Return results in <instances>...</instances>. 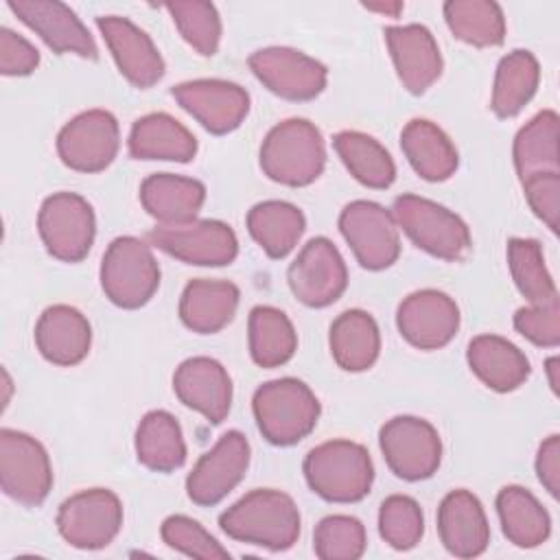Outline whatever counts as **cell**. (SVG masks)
Instances as JSON below:
<instances>
[{
    "label": "cell",
    "instance_id": "obj_8",
    "mask_svg": "<svg viewBox=\"0 0 560 560\" xmlns=\"http://www.w3.org/2000/svg\"><path fill=\"white\" fill-rule=\"evenodd\" d=\"M0 486L9 499L26 508L46 501L52 488V466L39 440L24 431L0 429Z\"/></svg>",
    "mask_w": 560,
    "mask_h": 560
},
{
    "label": "cell",
    "instance_id": "obj_16",
    "mask_svg": "<svg viewBox=\"0 0 560 560\" xmlns=\"http://www.w3.org/2000/svg\"><path fill=\"white\" fill-rule=\"evenodd\" d=\"M247 468L249 442L241 431L232 429L197 459L186 477V494L201 508L217 505L243 481Z\"/></svg>",
    "mask_w": 560,
    "mask_h": 560
},
{
    "label": "cell",
    "instance_id": "obj_11",
    "mask_svg": "<svg viewBox=\"0 0 560 560\" xmlns=\"http://www.w3.org/2000/svg\"><path fill=\"white\" fill-rule=\"evenodd\" d=\"M122 527V503L107 488L81 490L57 510L61 538L77 549H103Z\"/></svg>",
    "mask_w": 560,
    "mask_h": 560
},
{
    "label": "cell",
    "instance_id": "obj_5",
    "mask_svg": "<svg viewBox=\"0 0 560 560\" xmlns=\"http://www.w3.org/2000/svg\"><path fill=\"white\" fill-rule=\"evenodd\" d=\"M392 214L409 241L435 258L462 260L472 245L470 230L462 217L420 195L396 197Z\"/></svg>",
    "mask_w": 560,
    "mask_h": 560
},
{
    "label": "cell",
    "instance_id": "obj_13",
    "mask_svg": "<svg viewBox=\"0 0 560 560\" xmlns=\"http://www.w3.org/2000/svg\"><path fill=\"white\" fill-rule=\"evenodd\" d=\"M287 282L298 302L311 308H324L343 295L348 267L332 241L315 236L289 265Z\"/></svg>",
    "mask_w": 560,
    "mask_h": 560
},
{
    "label": "cell",
    "instance_id": "obj_15",
    "mask_svg": "<svg viewBox=\"0 0 560 560\" xmlns=\"http://www.w3.org/2000/svg\"><path fill=\"white\" fill-rule=\"evenodd\" d=\"M249 70L276 96L287 101H313L328 81L322 61L289 46H269L249 55Z\"/></svg>",
    "mask_w": 560,
    "mask_h": 560
},
{
    "label": "cell",
    "instance_id": "obj_26",
    "mask_svg": "<svg viewBox=\"0 0 560 560\" xmlns=\"http://www.w3.org/2000/svg\"><path fill=\"white\" fill-rule=\"evenodd\" d=\"M466 361L472 374L499 394L518 389L532 372L525 352L499 335H477L470 339Z\"/></svg>",
    "mask_w": 560,
    "mask_h": 560
},
{
    "label": "cell",
    "instance_id": "obj_21",
    "mask_svg": "<svg viewBox=\"0 0 560 560\" xmlns=\"http://www.w3.org/2000/svg\"><path fill=\"white\" fill-rule=\"evenodd\" d=\"M385 42L396 74L411 94H424L442 74L444 61L433 33L422 24L387 26Z\"/></svg>",
    "mask_w": 560,
    "mask_h": 560
},
{
    "label": "cell",
    "instance_id": "obj_10",
    "mask_svg": "<svg viewBox=\"0 0 560 560\" xmlns=\"http://www.w3.org/2000/svg\"><path fill=\"white\" fill-rule=\"evenodd\" d=\"M339 232L368 271L392 267L400 256V234L392 210L376 201H350L339 214Z\"/></svg>",
    "mask_w": 560,
    "mask_h": 560
},
{
    "label": "cell",
    "instance_id": "obj_2",
    "mask_svg": "<svg viewBox=\"0 0 560 560\" xmlns=\"http://www.w3.org/2000/svg\"><path fill=\"white\" fill-rule=\"evenodd\" d=\"M302 470L308 488L330 503H357L368 497L374 481L368 448L352 440H328L311 448Z\"/></svg>",
    "mask_w": 560,
    "mask_h": 560
},
{
    "label": "cell",
    "instance_id": "obj_29",
    "mask_svg": "<svg viewBox=\"0 0 560 560\" xmlns=\"http://www.w3.org/2000/svg\"><path fill=\"white\" fill-rule=\"evenodd\" d=\"M400 149L411 168L427 182L448 179L459 164L451 138L427 118H413L402 127Z\"/></svg>",
    "mask_w": 560,
    "mask_h": 560
},
{
    "label": "cell",
    "instance_id": "obj_14",
    "mask_svg": "<svg viewBox=\"0 0 560 560\" xmlns=\"http://www.w3.org/2000/svg\"><path fill=\"white\" fill-rule=\"evenodd\" d=\"M120 147L118 120L107 109H88L68 120L57 133L61 162L79 173L105 171Z\"/></svg>",
    "mask_w": 560,
    "mask_h": 560
},
{
    "label": "cell",
    "instance_id": "obj_28",
    "mask_svg": "<svg viewBox=\"0 0 560 560\" xmlns=\"http://www.w3.org/2000/svg\"><path fill=\"white\" fill-rule=\"evenodd\" d=\"M129 155L136 160L190 162L197 153V138L171 114L153 112L138 118L129 131Z\"/></svg>",
    "mask_w": 560,
    "mask_h": 560
},
{
    "label": "cell",
    "instance_id": "obj_18",
    "mask_svg": "<svg viewBox=\"0 0 560 560\" xmlns=\"http://www.w3.org/2000/svg\"><path fill=\"white\" fill-rule=\"evenodd\" d=\"M396 326L413 348L440 350L459 330V306L444 291L420 289L398 304Z\"/></svg>",
    "mask_w": 560,
    "mask_h": 560
},
{
    "label": "cell",
    "instance_id": "obj_38",
    "mask_svg": "<svg viewBox=\"0 0 560 560\" xmlns=\"http://www.w3.org/2000/svg\"><path fill=\"white\" fill-rule=\"evenodd\" d=\"M442 11L448 31L470 46L492 48L505 39V15L492 0H448Z\"/></svg>",
    "mask_w": 560,
    "mask_h": 560
},
{
    "label": "cell",
    "instance_id": "obj_9",
    "mask_svg": "<svg viewBox=\"0 0 560 560\" xmlns=\"http://www.w3.org/2000/svg\"><path fill=\"white\" fill-rule=\"evenodd\" d=\"M381 453L389 470L405 481H422L435 475L442 462L438 429L424 418L396 416L378 431Z\"/></svg>",
    "mask_w": 560,
    "mask_h": 560
},
{
    "label": "cell",
    "instance_id": "obj_12",
    "mask_svg": "<svg viewBox=\"0 0 560 560\" xmlns=\"http://www.w3.org/2000/svg\"><path fill=\"white\" fill-rule=\"evenodd\" d=\"M149 245L199 267L230 265L238 254L234 230L217 219H195L182 225H158L149 234Z\"/></svg>",
    "mask_w": 560,
    "mask_h": 560
},
{
    "label": "cell",
    "instance_id": "obj_36",
    "mask_svg": "<svg viewBox=\"0 0 560 560\" xmlns=\"http://www.w3.org/2000/svg\"><path fill=\"white\" fill-rule=\"evenodd\" d=\"M540 83L538 59L529 50L508 52L494 72L490 107L499 118L516 116L536 94Z\"/></svg>",
    "mask_w": 560,
    "mask_h": 560
},
{
    "label": "cell",
    "instance_id": "obj_44",
    "mask_svg": "<svg viewBox=\"0 0 560 560\" xmlns=\"http://www.w3.org/2000/svg\"><path fill=\"white\" fill-rule=\"evenodd\" d=\"M514 328L540 348H556L560 343V304H529L514 313Z\"/></svg>",
    "mask_w": 560,
    "mask_h": 560
},
{
    "label": "cell",
    "instance_id": "obj_6",
    "mask_svg": "<svg viewBox=\"0 0 560 560\" xmlns=\"http://www.w3.org/2000/svg\"><path fill=\"white\" fill-rule=\"evenodd\" d=\"M101 287L120 308L144 306L160 287V265L151 245L136 236L114 238L101 260Z\"/></svg>",
    "mask_w": 560,
    "mask_h": 560
},
{
    "label": "cell",
    "instance_id": "obj_30",
    "mask_svg": "<svg viewBox=\"0 0 560 560\" xmlns=\"http://www.w3.org/2000/svg\"><path fill=\"white\" fill-rule=\"evenodd\" d=\"M328 343L330 354L341 370L365 372L376 363L381 352L378 324L361 308L343 311L330 324Z\"/></svg>",
    "mask_w": 560,
    "mask_h": 560
},
{
    "label": "cell",
    "instance_id": "obj_20",
    "mask_svg": "<svg viewBox=\"0 0 560 560\" xmlns=\"http://www.w3.org/2000/svg\"><path fill=\"white\" fill-rule=\"evenodd\" d=\"M96 26L120 70V74L140 90L155 85L164 72V59L153 39L136 26L131 20L120 15H101Z\"/></svg>",
    "mask_w": 560,
    "mask_h": 560
},
{
    "label": "cell",
    "instance_id": "obj_33",
    "mask_svg": "<svg viewBox=\"0 0 560 560\" xmlns=\"http://www.w3.org/2000/svg\"><path fill=\"white\" fill-rule=\"evenodd\" d=\"M497 514L505 538L516 547H538L551 534V518L547 510L523 486H505L499 490Z\"/></svg>",
    "mask_w": 560,
    "mask_h": 560
},
{
    "label": "cell",
    "instance_id": "obj_19",
    "mask_svg": "<svg viewBox=\"0 0 560 560\" xmlns=\"http://www.w3.org/2000/svg\"><path fill=\"white\" fill-rule=\"evenodd\" d=\"M7 7L57 55L72 52L83 59L98 57L90 31L68 4L57 0H9Z\"/></svg>",
    "mask_w": 560,
    "mask_h": 560
},
{
    "label": "cell",
    "instance_id": "obj_43",
    "mask_svg": "<svg viewBox=\"0 0 560 560\" xmlns=\"http://www.w3.org/2000/svg\"><path fill=\"white\" fill-rule=\"evenodd\" d=\"M160 536L171 549L182 551L184 556H190V558H201V560L230 558V551L214 536H210L203 529V525H199L195 518L184 514H173L164 518L160 527Z\"/></svg>",
    "mask_w": 560,
    "mask_h": 560
},
{
    "label": "cell",
    "instance_id": "obj_3",
    "mask_svg": "<svg viewBox=\"0 0 560 560\" xmlns=\"http://www.w3.org/2000/svg\"><path fill=\"white\" fill-rule=\"evenodd\" d=\"M252 411L258 431L269 444L291 446L317 427L322 405L306 383L284 376L267 381L254 392Z\"/></svg>",
    "mask_w": 560,
    "mask_h": 560
},
{
    "label": "cell",
    "instance_id": "obj_46",
    "mask_svg": "<svg viewBox=\"0 0 560 560\" xmlns=\"http://www.w3.org/2000/svg\"><path fill=\"white\" fill-rule=\"evenodd\" d=\"M39 66L37 48L15 31L0 28V72L4 77H26Z\"/></svg>",
    "mask_w": 560,
    "mask_h": 560
},
{
    "label": "cell",
    "instance_id": "obj_4",
    "mask_svg": "<svg viewBox=\"0 0 560 560\" xmlns=\"http://www.w3.org/2000/svg\"><path fill=\"white\" fill-rule=\"evenodd\" d=\"M326 166L322 131L306 118H289L269 129L260 144L262 173L282 186L313 184Z\"/></svg>",
    "mask_w": 560,
    "mask_h": 560
},
{
    "label": "cell",
    "instance_id": "obj_41",
    "mask_svg": "<svg viewBox=\"0 0 560 560\" xmlns=\"http://www.w3.org/2000/svg\"><path fill=\"white\" fill-rule=\"evenodd\" d=\"M365 527L354 516L330 514L315 525L313 549L322 560H357L365 553Z\"/></svg>",
    "mask_w": 560,
    "mask_h": 560
},
{
    "label": "cell",
    "instance_id": "obj_27",
    "mask_svg": "<svg viewBox=\"0 0 560 560\" xmlns=\"http://www.w3.org/2000/svg\"><path fill=\"white\" fill-rule=\"evenodd\" d=\"M238 300L241 291L234 282L197 278L182 291L179 319L192 332L214 335L234 319Z\"/></svg>",
    "mask_w": 560,
    "mask_h": 560
},
{
    "label": "cell",
    "instance_id": "obj_23",
    "mask_svg": "<svg viewBox=\"0 0 560 560\" xmlns=\"http://www.w3.org/2000/svg\"><path fill=\"white\" fill-rule=\"evenodd\" d=\"M438 534L451 556H481L490 542V525L481 501L470 490H451L438 508Z\"/></svg>",
    "mask_w": 560,
    "mask_h": 560
},
{
    "label": "cell",
    "instance_id": "obj_50",
    "mask_svg": "<svg viewBox=\"0 0 560 560\" xmlns=\"http://www.w3.org/2000/svg\"><path fill=\"white\" fill-rule=\"evenodd\" d=\"M2 378H4V398H2V407H7L9 405V392H11V378H9V374H7V370H2Z\"/></svg>",
    "mask_w": 560,
    "mask_h": 560
},
{
    "label": "cell",
    "instance_id": "obj_17",
    "mask_svg": "<svg viewBox=\"0 0 560 560\" xmlns=\"http://www.w3.org/2000/svg\"><path fill=\"white\" fill-rule=\"evenodd\" d=\"M171 94L206 131L217 136L238 129L249 112L247 90L225 79L184 81Z\"/></svg>",
    "mask_w": 560,
    "mask_h": 560
},
{
    "label": "cell",
    "instance_id": "obj_25",
    "mask_svg": "<svg viewBox=\"0 0 560 560\" xmlns=\"http://www.w3.org/2000/svg\"><path fill=\"white\" fill-rule=\"evenodd\" d=\"M206 201V186L199 179L153 173L140 184V203L160 225H182L197 219Z\"/></svg>",
    "mask_w": 560,
    "mask_h": 560
},
{
    "label": "cell",
    "instance_id": "obj_34",
    "mask_svg": "<svg viewBox=\"0 0 560 560\" xmlns=\"http://www.w3.org/2000/svg\"><path fill=\"white\" fill-rule=\"evenodd\" d=\"M558 127V114L553 109H542L518 129L512 158L521 182L540 173H560Z\"/></svg>",
    "mask_w": 560,
    "mask_h": 560
},
{
    "label": "cell",
    "instance_id": "obj_1",
    "mask_svg": "<svg viewBox=\"0 0 560 560\" xmlns=\"http://www.w3.org/2000/svg\"><path fill=\"white\" fill-rule=\"evenodd\" d=\"M219 525L238 542L284 551L298 542L300 510L287 492L256 488L230 505L219 516Z\"/></svg>",
    "mask_w": 560,
    "mask_h": 560
},
{
    "label": "cell",
    "instance_id": "obj_45",
    "mask_svg": "<svg viewBox=\"0 0 560 560\" xmlns=\"http://www.w3.org/2000/svg\"><path fill=\"white\" fill-rule=\"evenodd\" d=\"M523 190L534 214L551 230L558 232L560 219V173H540L523 179Z\"/></svg>",
    "mask_w": 560,
    "mask_h": 560
},
{
    "label": "cell",
    "instance_id": "obj_42",
    "mask_svg": "<svg viewBox=\"0 0 560 560\" xmlns=\"http://www.w3.org/2000/svg\"><path fill=\"white\" fill-rule=\"evenodd\" d=\"M378 532L392 549H413L424 534V516L418 501L407 494L387 497L378 510Z\"/></svg>",
    "mask_w": 560,
    "mask_h": 560
},
{
    "label": "cell",
    "instance_id": "obj_47",
    "mask_svg": "<svg viewBox=\"0 0 560 560\" xmlns=\"http://www.w3.org/2000/svg\"><path fill=\"white\" fill-rule=\"evenodd\" d=\"M536 475L542 488L556 499L560 492V435H549L536 453Z\"/></svg>",
    "mask_w": 560,
    "mask_h": 560
},
{
    "label": "cell",
    "instance_id": "obj_22",
    "mask_svg": "<svg viewBox=\"0 0 560 560\" xmlns=\"http://www.w3.org/2000/svg\"><path fill=\"white\" fill-rule=\"evenodd\" d=\"M173 392L208 422L221 424L232 407V378L228 370L210 357H190L173 374Z\"/></svg>",
    "mask_w": 560,
    "mask_h": 560
},
{
    "label": "cell",
    "instance_id": "obj_24",
    "mask_svg": "<svg viewBox=\"0 0 560 560\" xmlns=\"http://www.w3.org/2000/svg\"><path fill=\"white\" fill-rule=\"evenodd\" d=\"M35 346L52 365L72 368L90 352L92 326L79 308L52 304L35 324Z\"/></svg>",
    "mask_w": 560,
    "mask_h": 560
},
{
    "label": "cell",
    "instance_id": "obj_32",
    "mask_svg": "<svg viewBox=\"0 0 560 560\" xmlns=\"http://www.w3.org/2000/svg\"><path fill=\"white\" fill-rule=\"evenodd\" d=\"M304 228L306 219L302 210L289 201H260L247 212V232L269 258H284L291 254L304 234Z\"/></svg>",
    "mask_w": 560,
    "mask_h": 560
},
{
    "label": "cell",
    "instance_id": "obj_31",
    "mask_svg": "<svg viewBox=\"0 0 560 560\" xmlns=\"http://www.w3.org/2000/svg\"><path fill=\"white\" fill-rule=\"evenodd\" d=\"M136 457L153 472H173L186 462V442L179 422L164 409L142 416L136 429Z\"/></svg>",
    "mask_w": 560,
    "mask_h": 560
},
{
    "label": "cell",
    "instance_id": "obj_40",
    "mask_svg": "<svg viewBox=\"0 0 560 560\" xmlns=\"http://www.w3.org/2000/svg\"><path fill=\"white\" fill-rule=\"evenodd\" d=\"M164 9L171 13L184 42L199 55L212 57L221 44V18L212 2H168Z\"/></svg>",
    "mask_w": 560,
    "mask_h": 560
},
{
    "label": "cell",
    "instance_id": "obj_7",
    "mask_svg": "<svg viewBox=\"0 0 560 560\" xmlns=\"http://www.w3.org/2000/svg\"><path fill=\"white\" fill-rule=\"evenodd\" d=\"M37 232L46 252L61 262L83 260L96 236V217L90 201L77 192H52L37 212Z\"/></svg>",
    "mask_w": 560,
    "mask_h": 560
},
{
    "label": "cell",
    "instance_id": "obj_37",
    "mask_svg": "<svg viewBox=\"0 0 560 560\" xmlns=\"http://www.w3.org/2000/svg\"><path fill=\"white\" fill-rule=\"evenodd\" d=\"M332 147L350 175L368 188H389L396 179V164L389 151L372 136L363 131H339L332 138Z\"/></svg>",
    "mask_w": 560,
    "mask_h": 560
},
{
    "label": "cell",
    "instance_id": "obj_49",
    "mask_svg": "<svg viewBox=\"0 0 560 560\" xmlns=\"http://www.w3.org/2000/svg\"><path fill=\"white\" fill-rule=\"evenodd\" d=\"M560 365V361H558V357H549L547 359V363H545V370H547V376H549V385H551V392L553 394H558V385H560V381H558V368Z\"/></svg>",
    "mask_w": 560,
    "mask_h": 560
},
{
    "label": "cell",
    "instance_id": "obj_48",
    "mask_svg": "<svg viewBox=\"0 0 560 560\" xmlns=\"http://www.w3.org/2000/svg\"><path fill=\"white\" fill-rule=\"evenodd\" d=\"M363 7L368 11H376V13H383V15H389V18H398V13L402 11V2H378V4L365 2Z\"/></svg>",
    "mask_w": 560,
    "mask_h": 560
},
{
    "label": "cell",
    "instance_id": "obj_39",
    "mask_svg": "<svg viewBox=\"0 0 560 560\" xmlns=\"http://www.w3.org/2000/svg\"><path fill=\"white\" fill-rule=\"evenodd\" d=\"M508 267L521 295L529 304H549L558 300L556 282L545 265L540 243L534 238L508 241Z\"/></svg>",
    "mask_w": 560,
    "mask_h": 560
},
{
    "label": "cell",
    "instance_id": "obj_35",
    "mask_svg": "<svg viewBox=\"0 0 560 560\" xmlns=\"http://www.w3.org/2000/svg\"><path fill=\"white\" fill-rule=\"evenodd\" d=\"M249 354L260 368H280L298 350V332L291 319L276 306H254L247 322Z\"/></svg>",
    "mask_w": 560,
    "mask_h": 560
}]
</instances>
